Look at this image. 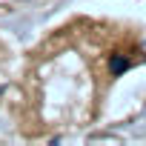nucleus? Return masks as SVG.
I'll list each match as a JSON object with an SVG mask.
<instances>
[{
	"mask_svg": "<svg viewBox=\"0 0 146 146\" xmlns=\"http://www.w3.org/2000/svg\"><path fill=\"white\" fill-rule=\"evenodd\" d=\"M126 69H129V63H126L123 57H117V54H115V57L109 60V72H112V75H123Z\"/></svg>",
	"mask_w": 146,
	"mask_h": 146,
	"instance_id": "obj_1",
	"label": "nucleus"
}]
</instances>
